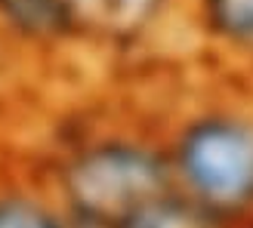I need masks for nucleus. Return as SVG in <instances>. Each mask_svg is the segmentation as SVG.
Masks as SVG:
<instances>
[{"instance_id":"1","label":"nucleus","mask_w":253,"mask_h":228,"mask_svg":"<svg viewBox=\"0 0 253 228\" xmlns=\"http://www.w3.org/2000/svg\"><path fill=\"white\" fill-rule=\"evenodd\" d=\"M19 151L78 228H108L173 188L151 96L124 83L53 102Z\"/></svg>"},{"instance_id":"2","label":"nucleus","mask_w":253,"mask_h":228,"mask_svg":"<svg viewBox=\"0 0 253 228\" xmlns=\"http://www.w3.org/2000/svg\"><path fill=\"white\" fill-rule=\"evenodd\" d=\"M145 93L173 191L253 222V80L182 65Z\"/></svg>"},{"instance_id":"3","label":"nucleus","mask_w":253,"mask_h":228,"mask_svg":"<svg viewBox=\"0 0 253 228\" xmlns=\"http://www.w3.org/2000/svg\"><path fill=\"white\" fill-rule=\"evenodd\" d=\"M84 68L111 83L151 90L188 65L182 46L185 0H68Z\"/></svg>"},{"instance_id":"4","label":"nucleus","mask_w":253,"mask_h":228,"mask_svg":"<svg viewBox=\"0 0 253 228\" xmlns=\"http://www.w3.org/2000/svg\"><path fill=\"white\" fill-rule=\"evenodd\" d=\"M0 71L28 77L86 71L68 0H0Z\"/></svg>"},{"instance_id":"5","label":"nucleus","mask_w":253,"mask_h":228,"mask_svg":"<svg viewBox=\"0 0 253 228\" xmlns=\"http://www.w3.org/2000/svg\"><path fill=\"white\" fill-rule=\"evenodd\" d=\"M185 62L204 71L253 77V0H185Z\"/></svg>"},{"instance_id":"6","label":"nucleus","mask_w":253,"mask_h":228,"mask_svg":"<svg viewBox=\"0 0 253 228\" xmlns=\"http://www.w3.org/2000/svg\"><path fill=\"white\" fill-rule=\"evenodd\" d=\"M0 228H78L25 154H0Z\"/></svg>"},{"instance_id":"7","label":"nucleus","mask_w":253,"mask_h":228,"mask_svg":"<svg viewBox=\"0 0 253 228\" xmlns=\"http://www.w3.org/2000/svg\"><path fill=\"white\" fill-rule=\"evenodd\" d=\"M108 228H253V222L222 216V213L201 207L170 188Z\"/></svg>"},{"instance_id":"8","label":"nucleus","mask_w":253,"mask_h":228,"mask_svg":"<svg viewBox=\"0 0 253 228\" xmlns=\"http://www.w3.org/2000/svg\"><path fill=\"white\" fill-rule=\"evenodd\" d=\"M250 80H253V77H250Z\"/></svg>"}]
</instances>
